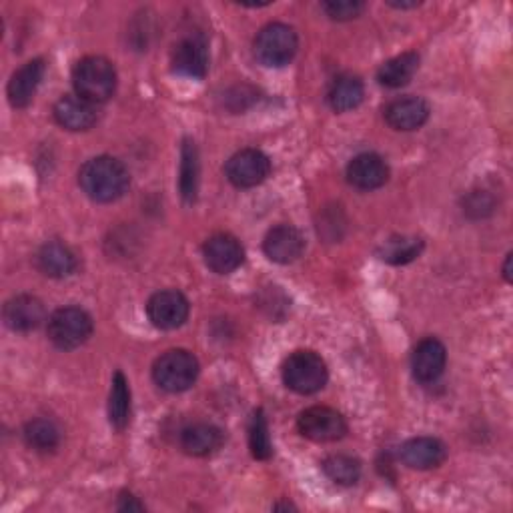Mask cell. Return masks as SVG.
I'll return each instance as SVG.
<instances>
[{"label": "cell", "mask_w": 513, "mask_h": 513, "mask_svg": "<svg viewBox=\"0 0 513 513\" xmlns=\"http://www.w3.org/2000/svg\"><path fill=\"white\" fill-rule=\"evenodd\" d=\"M203 257L207 267L217 273V275H229L235 269H239L245 261V251L241 243L229 235V233H219L207 239L203 247Z\"/></svg>", "instance_id": "11"}, {"label": "cell", "mask_w": 513, "mask_h": 513, "mask_svg": "<svg viewBox=\"0 0 513 513\" xmlns=\"http://www.w3.org/2000/svg\"><path fill=\"white\" fill-rule=\"evenodd\" d=\"M399 457L411 469H433L445 461L447 447L437 437H413L401 445Z\"/></svg>", "instance_id": "15"}, {"label": "cell", "mask_w": 513, "mask_h": 513, "mask_svg": "<svg viewBox=\"0 0 513 513\" xmlns=\"http://www.w3.org/2000/svg\"><path fill=\"white\" fill-rule=\"evenodd\" d=\"M423 251V241L415 237H393L383 243L379 257L391 265H405L417 259Z\"/></svg>", "instance_id": "27"}, {"label": "cell", "mask_w": 513, "mask_h": 513, "mask_svg": "<svg viewBox=\"0 0 513 513\" xmlns=\"http://www.w3.org/2000/svg\"><path fill=\"white\" fill-rule=\"evenodd\" d=\"M491 207H493V203L489 201V197H487L483 191H481V201H479V195H477V193H473V195L469 197V201H467V213L477 211V217H483L485 213H489Z\"/></svg>", "instance_id": "31"}, {"label": "cell", "mask_w": 513, "mask_h": 513, "mask_svg": "<svg viewBox=\"0 0 513 513\" xmlns=\"http://www.w3.org/2000/svg\"><path fill=\"white\" fill-rule=\"evenodd\" d=\"M79 185L89 199L97 203H113L129 191L131 175L119 159L101 155L81 167Z\"/></svg>", "instance_id": "1"}, {"label": "cell", "mask_w": 513, "mask_h": 513, "mask_svg": "<svg viewBox=\"0 0 513 513\" xmlns=\"http://www.w3.org/2000/svg\"><path fill=\"white\" fill-rule=\"evenodd\" d=\"M45 61L43 59H35L29 61L27 65H23L11 79L9 83V101L15 109H25L33 103L41 81L45 77Z\"/></svg>", "instance_id": "18"}, {"label": "cell", "mask_w": 513, "mask_h": 513, "mask_svg": "<svg viewBox=\"0 0 513 513\" xmlns=\"http://www.w3.org/2000/svg\"><path fill=\"white\" fill-rule=\"evenodd\" d=\"M509 265H511V255H507V259H505V265H503V277H505V281H511Z\"/></svg>", "instance_id": "34"}, {"label": "cell", "mask_w": 513, "mask_h": 513, "mask_svg": "<svg viewBox=\"0 0 513 513\" xmlns=\"http://www.w3.org/2000/svg\"><path fill=\"white\" fill-rule=\"evenodd\" d=\"M191 305L181 291L167 289L155 293L147 303V315L157 329L171 331L181 327L189 317Z\"/></svg>", "instance_id": "9"}, {"label": "cell", "mask_w": 513, "mask_h": 513, "mask_svg": "<svg viewBox=\"0 0 513 513\" xmlns=\"http://www.w3.org/2000/svg\"><path fill=\"white\" fill-rule=\"evenodd\" d=\"M199 377V361L187 349H171L153 365L155 383L169 393H183L195 385Z\"/></svg>", "instance_id": "5"}, {"label": "cell", "mask_w": 513, "mask_h": 513, "mask_svg": "<svg viewBox=\"0 0 513 513\" xmlns=\"http://www.w3.org/2000/svg\"><path fill=\"white\" fill-rule=\"evenodd\" d=\"M299 49V39L295 29L283 23H271L263 27L253 43L255 59L271 69L289 65Z\"/></svg>", "instance_id": "4"}, {"label": "cell", "mask_w": 513, "mask_h": 513, "mask_svg": "<svg viewBox=\"0 0 513 513\" xmlns=\"http://www.w3.org/2000/svg\"><path fill=\"white\" fill-rule=\"evenodd\" d=\"M363 97H365L363 83L359 77H353V75L337 77L327 93V101L331 109L337 113H347L357 109L363 103Z\"/></svg>", "instance_id": "22"}, {"label": "cell", "mask_w": 513, "mask_h": 513, "mask_svg": "<svg viewBox=\"0 0 513 513\" xmlns=\"http://www.w3.org/2000/svg\"><path fill=\"white\" fill-rule=\"evenodd\" d=\"M263 251L271 261L279 265H289L303 255L305 239L299 229L291 225H277L267 233L263 241Z\"/></svg>", "instance_id": "12"}, {"label": "cell", "mask_w": 513, "mask_h": 513, "mask_svg": "<svg viewBox=\"0 0 513 513\" xmlns=\"http://www.w3.org/2000/svg\"><path fill=\"white\" fill-rule=\"evenodd\" d=\"M327 377V365L315 351H295L283 363V381L291 391L299 395H313L321 391L327 383Z\"/></svg>", "instance_id": "3"}, {"label": "cell", "mask_w": 513, "mask_h": 513, "mask_svg": "<svg viewBox=\"0 0 513 513\" xmlns=\"http://www.w3.org/2000/svg\"><path fill=\"white\" fill-rule=\"evenodd\" d=\"M223 443V431L211 423H195L183 429L181 447L195 457H205L217 451Z\"/></svg>", "instance_id": "21"}, {"label": "cell", "mask_w": 513, "mask_h": 513, "mask_svg": "<svg viewBox=\"0 0 513 513\" xmlns=\"http://www.w3.org/2000/svg\"><path fill=\"white\" fill-rule=\"evenodd\" d=\"M53 113L57 123L67 131H89L99 119L97 105L79 95H65L59 99Z\"/></svg>", "instance_id": "17"}, {"label": "cell", "mask_w": 513, "mask_h": 513, "mask_svg": "<svg viewBox=\"0 0 513 513\" xmlns=\"http://www.w3.org/2000/svg\"><path fill=\"white\" fill-rule=\"evenodd\" d=\"M389 179L387 163L375 153L357 155L347 167V181L359 191H375Z\"/></svg>", "instance_id": "16"}, {"label": "cell", "mask_w": 513, "mask_h": 513, "mask_svg": "<svg viewBox=\"0 0 513 513\" xmlns=\"http://www.w3.org/2000/svg\"><path fill=\"white\" fill-rule=\"evenodd\" d=\"M429 105L419 97H403L385 109V121L395 131H415L429 119Z\"/></svg>", "instance_id": "19"}, {"label": "cell", "mask_w": 513, "mask_h": 513, "mask_svg": "<svg viewBox=\"0 0 513 513\" xmlns=\"http://www.w3.org/2000/svg\"><path fill=\"white\" fill-rule=\"evenodd\" d=\"M25 441L37 451H53L61 443V429L51 419H33L25 425Z\"/></svg>", "instance_id": "26"}, {"label": "cell", "mask_w": 513, "mask_h": 513, "mask_svg": "<svg viewBox=\"0 0 513 513\" xmlns=\"http://www.w3.org/2000/svg\"><path fill=\"white\" fill-rule=\"evenodd\" d=\"M269 173L271 161L257 149H243L235 153L225 165V175L237 189H253L261 185Z\"/></svg>", "instance_id": "8"}, {"label": "cell", "mask_w": 513, "mask_h": 513, "mask_svg": "<svg viewBox=\"0 0 513 513\" xmlns=\"http://www.w3.org/2000/svg\"><path fill=\"white\" fill-rule=\"evenodd\" d=\"M173 71L187 79H205L209 73V45L203 35L183 39L173 51Z\"/></svg>", "instance_id": "10"}, {"label": "cell", "mask_w": 513, "mask_h": 513, "mask_svg": "<svg viewBox=\"0 0 513 513\" xmlns=\"http://www.w3.org/2000/svg\"><path fill=\"white\" fill-rule=\"evenodd\" d=\"M389 5L395 7V9H415V7H419L421 3H417V0H413V3H393V0H389Z\"/></svg>", "instance_id": "33"}, {"label": "cell", "mask_w": 513, "mask_h": 513, "mask_svg": "<svg viewBox=\"0 0 513 513\" xmlns=\"http://www.w3.org/2000/svg\"><path fill=\"white\" fill-rule=\"evenodd\" d=\"M117 509H119V511H143L145 505H143L137 497H133L131 493H123V495L119 497Z\"/></svg>", "instance_id": "32"}, {"label": "cell", "mask_w": 513, "mask_h": 513, "mask_svg": "<svg viewBox=\"0 0 513 513\" xmlns=\"http://www.w3.org/2000/svg\"><path fill=\"white\" fill-rule=\"evenodd\" d=\"M417 69H419V55L403 53L381 65V69L377 71V81L383 87L399 89V87H405L415 77Z\"/></svg>", "instance_id": "23"}, {"label": "cell", "mask_w": 513, "mask_h": 513, "mask_svg": "<svg viewBox=\"0 0 513 513\" xmlns=\"http://www.w3.org/2000/svg\"><path fill=\"white\" fill-rule=\"evenodd\" d=\"M249 447L255 459H269L273 455V445H271V435H269V425L263 409H257L251 417L249 423Z\"/></svg>", "instance_id": "29"}, {"label": "cell", "mask_w": 513, "mask_h": 513, "mask_svg": "<svg viewBox=\"0 0 513 513\" xmlns=\"http://www.w3.org/2000/svg\"><path fill=\"white\" fill-rule=\"evenodd\" d=\"M321 467L325 475L339 485H355L361 477V463L351 455H329Z\"/></svg>", "instance_id": "28"}, {"label": "cell", "mask_w": 513, "mask_h": 513, "mask_svg": "<svg viewBox=\"0 0 513 513\" xmlns=\"http://www.w3.org/2000/svg\"><path fill=\"white\" fill-rule=\"evenodd\" d=\"M73 85L77 95L89 103H107L117 91L115 65L105 57H85L73 71Z\"/></svg>", "instance_id": "2"}, {"label": "cell", "mask_w": 513, "mask_h": 513, "mask_svg": "<svg viewBox=\"0 0 513 513\" xmlns=\"http://www.w3.org/2000/svg\"><path fill=\"white\" fill-rule=\"evenodd\" d=\"M3 317L9 329L17 333H29L45 321L47 311L41 299L33 295H17L7 301Z\"/></svg>", "instance_id": "14"}, {"label": "cell", "mask_w": 513, "mask_h": 513, "mask_svg": "<svg viewBox=\"0 0 513 513\" xmlns=\"http://www.w3.org/2000/svg\"><path fill=\"white\" fill-rule=\"evenodd\" d=\"M37 267L47 277L65 279L75 273L77 257L65 243L49 241L37 253Z\"/></svg>", "instance_id": "20"}, {"label": "cell", "mask_w": 513, "mask_h": 513, "mask_svg": "<svg viewBox=\"0 0 513 513\" xmlns=\"http://www.w3.org/2000/svg\"><path fill=\"white\" fill-rule=\"evenodd\" d=\"M131 419V387L127 377L117 371L109 395V421L115 429L123 431Z\"/></svg>", "instance_id": "25"}, {"label": "cell", "mask_w": 513, "mask_h": 513, "mask_svg": "<svg viewBox=\"0 0 513 513\" xmlns=\"http://www.w3.org/2000/svg\"><path fill=\"white\" fill-rule=\"evenodd\" d=\"M297 427L303 437L315 443H333L343 439L347 433L345 417L337 409L325 405H313L301 411Z\"/></svg>", "instance_id": "7"}, {"label": "cell", "mask_w": 513, "mask_h": 513, "mask_svg": "<svg viewBox=\"0 0 513 513\" xmlns=\"http://www.w3.org/2000/svg\"><path fill=\"white\" fill-rule=\"evenodd\" d=\"M199 175H201V163H199V151L197 145L191 139H185L181 149V175H179V187L181 195L187 203H193L199 193Z\"/></svg>", "instance_id": "24"}, {"label": "cell", "mask_w": 513, "mask_h": 513, "mask_svg": "<svg viewBox=\"0 0 513 513\" xmlns=\"http://www.w3.org/2000/svg\"><path fill=\"white\" fill-rule=\"evenodd\" d=\"M445 363H447V351L445 345L435 339H423L411 355V369H413V377L421 383H433L441 377V373L445 371Z\"/></svg>", "instance_id": "13"}, {"label": "cell", "mask_w": 513, "mask_h": 513, "mask_svg": "<svg viewBox=\"0 0 513 513\" xmlns=\"http://www.w3.org/2000/svg\"><path fill=\"white\" fill-rule=\"evenodd\" d=\"M47 331L55 347L73 351L93 335V317L81 307H61L49 317Z\"/></svg>", "instance_id": "6"}, {"label": "cell", "mask_w": 513, "mask_h": 513, "mask_svg": "<svg viewBox=\"0 0 513 513\" xmlns=\"http://www.w3.org/2000/svg\"><path fill=\"white\" fill-rule=\"evenodd\" d=\"M321 9L333 21H351L365 11V3H361V0H327Z\"/></svg>", "instance_id": "30"}]
</instances>
